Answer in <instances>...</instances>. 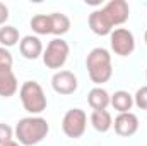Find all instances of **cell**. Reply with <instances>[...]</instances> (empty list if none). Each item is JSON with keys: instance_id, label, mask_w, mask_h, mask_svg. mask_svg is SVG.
Masks as SVG:
<instances>
[{"instance_id": "cell-1", "label": "cell", "mask_w": 147, "mask_h": 146, "mask_svg": "<svg viewBox=\"0 0 147 146\" xmlns=\"http://www.w3.org/2000/svg\"><path fill=\"white\" fill-rule=\"evenodd\" d=\"M16 138L19 141V145L24 146H34L41 143L48 132H50V124L46 122V119L31 115V117H24L17 122L16 126Z\"/></svg>"}, {"instance_id": "cell-2", "label": "cell", "mask_w": 147, "mask_h": 146, "mask_svg": "<svg viewBox=\"0 0 147 146\" xmlns=\"http://www.w3.org/2000/svg\"><path fill=\"white\" fill-rule=\"evenodd\" d=\"M86 67L89 77L94 84L101 86L105 83H108L113 76V65H111V55L110 52L103 46L92 48L86 59Z\"/></svg>"}, {"instance_id": "cell-3", "label": "cell", "mask_w": 147, "mask_h": 146, "mask_svg": "<svg viewBox=\"0 0 147 146\" xmlns=\"http://www.w3.org/2000/svg\"><path fill=\"white\" fill-rule=\"evenodd\" d=\"M19 96H21L24 110L28 113H31V115H38V113L46 110V105H48L46 95H45L41 84L36 83V81L22 83V86L19 89Z\"/></svg>"}, {"instance_id": "cell-4", "label": "cell", "mask_w": 147, "mask_h": 146, "mask_svg": "<svg viewBox=\"0 0 147 146\" xmlns=\"http://www.w3.org/2000/svg\"><path fill=\"white\" fill-rule=\"evenodd\" d=\"M70 46L62 38H53L43 52V64L48 69H62L69 59Z\"/></svg>"}, {"instance_id": "cell-5", "label": "cell", "mask_w": 147, "mask_h": 146, "mask_svg": "<svg viewBox=\"0 0 147 146\" xmlns=\"http://www.w3.org/2000/svg\"><path fill=\"white\" fill-rule=\"evenodd\" d=\"M87 127V115L86 112L80 108H70L62 120V131L67 138L77 139L86 132Z\"/></svg>"}, {"instance_id": "cell-6", "label": "cell", "mask_w": 147, "mask_h": 146, "mask_svg": "<svg viewBox=\"0 0 147 146\" xmlns=\"http://www.w3.org/2000/svg\"><path fill=\"white\" fill-rule=\"evenodd\" d=\"M111 50L120 57H128L135 50V38L127 28H116L110 35Z\"/></svg>"}, {"instance_id": "cell-7", "label": "cell", "mask_w": 147, "mask_h": 146, "mask_svg": "<svg viewBox=\"0 0 147 146\" xmlns=\"http://www.w3.org/2000/svg\"><path fill=\"white\" fill-rule=\"evenodd\" d=\"M105 16L108 17V21L111 23V26H120L123 23L128 21L130 16V7L125 0H110L105 7H103Z\"/></svg>"}, {"instance_id": "cell-8", "label": "cell", "mask_w": 147, "mask_h": 146, "mask_svg": "<svg viewBox=\"0 0 147 146\" xmlns=\"http://www.w3.org/2000/svg\"><path fill=\"white\" fill-rule=\"evenodd\" d=\"M77 76L70 71H57L51 77V88L58 95H72L77 91Z\"/></svg>"}, {"instance_id": "cell-9", "label": "cell", "mask_w": 147, "mask_h": 146, "mask_svg": "<svg viewBox=\"0 0 147 146\" xmlns=\"http://www.w3.org/2000/svg\"><path fill=\"white\" fill-rule=\"evenodd\" d=\"M115 132L118 136L123 138H130L139 131V117L132 112H125V113H118L115 122H113Z\"/></svg>"}, {"instance_id": "cell-10", "label": "cell", "mask_w": 147, "mask_h": 146, "mask_svg": "<svg viewBox=\"0 0 147 146\" xmlns=\"http://www.w3.org/2000/svg\"><path fill=\"white\" fill-rule=\"evenodd\" d=\"M19 83L12 71V67H0V96L10 98L17 93Z\"/></svg>"}, {"instance_id": "cell-11", "label": "cell", "mask_w": 147, "mask_h": 146, "mask_svg": "<svg viewBox=\"0 0 147 146\" xmlns=\"http://www.w3.org/2000/svg\"><path fill=\"white\" fill-rule=\"evenodd\" d=\"M19 50L24 59L28 60H36L39 55H43V43L38 36L28 35L19 41Z\"/></svg>"}, {"instance_id": "cell-12", "label": "cell", "mask_w": 147, "mask_h": 146, "mask_svg": "<svg viewBox=\"0 0 147 146\" xmlns=\"http://www.w3.org/2000/svg\"><path fill=\"white\" fill-rule=\"evenodd\" d=\"M89 28H91L92 33H96L99 36L111 35V31H113V26L108 21V17L105 16L103 9H98V10L91 12V16H89Z\"/></svg>"}, {"instance_id": "cell-13", "label": "cell", "mask_w": 147, "mask_h": 146, "mask_svg": "<svg viewBox=\"0 0 147 146\" xmlns=\"http://www.w3.org/2000/svg\"><path fill=\"white\" fill-rule=\"evenodd\" d=\"M87 103L92 110H106L111 105V95L101 86H96L87 95Z\"/></svg>"}, {"instance_id": "cell-14", "label": "cell", "mask_w": 147, "mask_h": 146, "mask_svg": "<svg viewBox=\"0 0 147 146\" xmlns=\"http://www.w3.org/2000/svg\"><path fill=\"white\" fill-rule=\"evenodd\" d=\"M91 124L98 132H108L113 127V117L108 110H92Z\"/></svg>"}, {"instance_id": "cell-15", "label": "cell", "mask_w": 147, "mask_h": 146, "mask_svg": "<svg viewBox=\"0 0 147 146\" xmlns=\"http://www.w3.org/2000/svg\"><path fill=\"white\" fill-rule=\"evenodd\" d=\"M111 105L113 108L120 113H125V112H130L134 107V96L128 93V91H115V95H111Z\"/></svg>"}, {"instance_id": "cell-16", "label": "cell", "mask_w": 147, "mask_h": 146, "mask_svg": "<svg viewBox=\"0 0 147 146\" xmlns=\"http://www.w3.org/2000/svg\"><path fill=\"white\" fill-rule=\"evenodd\" d=\"M50 21H51V35L55 36H62L70 29V19L65 14L53 12L50 14Z\"/></svg>"}, {"instance_id": "cell-17", "label": "cell", "mask_w": 147, "mask_h": 146, "mask_svg": "<svg viewBox=\"0 0 147 146\" xmlns=\"http://www.w3.org/2000/svg\"><path fill=\"white\" fill-rule=\"evenodd\" d=\"M31 29L36 35H51V21L50 14H38L31 19Z\"/></svg>"}, {"instance_id": "cell-18", "label": "cell", "mask_w": 147, "mask_h": 146, "mask_svg": "<svg viewBox=\"0 0 147 146\" xmlns=\"http://www.w3.org/2000/svg\"><path fill=\"white\" fill-rule=\"evenodd\" d=\"M17 41H19V31H17V28L7 26V24L0 28V45L3 48H10V46L17 45Z\"/></svg>"}, {"instance_id": "cell-19", "label": "cell", "mask_w": 147, "mask_h": 146, "mask_svg": "<svg viewBox=\"0 0 147 146\" xmlns=\"http://www.w3.org/2000/svg\"><path fill=\"white\" fill-rule=\"evenodd\" d=\"M134 103L142 110H147V86H142L134 95Z\"/></svg>"}, {"instance_id": "cell-20", "label": "cell", "mask_w": 147, "mask_h": 146, "mask_svg": "<svg viewBox=\"0 0 147 146\" xmlns=\"http://www.w3.org/2000/svg\"><path fill=\"white\" fill-rule=\"evenodd\" d=\"M12 138H14L12 127L9 124H0V146L9 143V141H12Z\"/></svg>"}, {"instance_id": "cell-21", "label": "cell", "mask_w": 147, "mask_h": 146, "mask_svg": "<svg viewBox=\"0 0 147 146\" xmlns=\"http://www.w3.org/2000/svg\"><path fill=\"white\" fill-rule=\"evenodd\" d=\"M12 64H14L12 53L7 48L0 46V67H12Z\"/></svg>"}, {"instance_id": "cell-22", "label": "cell", "mask_w": 147, "mask_h": 146, "mask_svg": "<svg viewBox=\"0 0 147 146\" xmlns=\"http://www.w3.org/2000/svg\"><path fill=\"white\" fill-rule=\"evenodd\" d=\"M9 19V7L0 2V26H5V21Z\"/></svg>"}, {"instance_id": "cell-23", "label": "cell", "mask_w": 147, "mask_h": 146, "mask_svg": "<svg viewBox=\"0 0 147 146\" xmlns=\"http://www.w3.org/2000/svg\"><path fill=\"white\" fill-rule=\"evenodd\" d=\"M2 146H21V145H19V143H16V141L12 139V141H9V143H5V145H2Z\"/></svg>"}, {"instance_id": "cell-24", "label": "cell", "mask_w": 147, "mask_h": 146, "mask_svg": "<svg viewBox=\"0 0 147 146\" xmlns=\"http://www.w3.org/2000/svg\"><path fill=\"white\" fill-rule=\"evenodd\" d=\"M144 40H146V43H147V29H146V35H144Z\"/></svg>"}, {"instance_id": "cell-25", "label": "cell", "mask_w": 147, "mask_h": 146, "mask_svg": "<svg viewBox=\"0 0 147 146\" xmlns=\"http://www.w3.org/2000/svg\"><path fill=\"white\" fill-rule=\"evenodd\" d=\"M146 77H147V71H146Z\"/></svg>"}]
</instances>
